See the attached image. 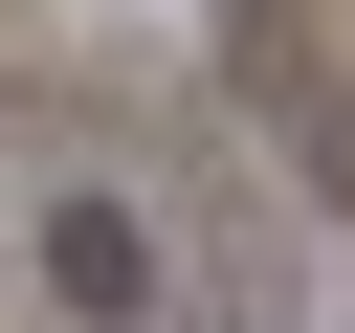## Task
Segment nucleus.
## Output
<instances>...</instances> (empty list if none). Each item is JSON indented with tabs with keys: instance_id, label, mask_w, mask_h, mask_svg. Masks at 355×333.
<instances>
[{
	"instance_id": "1",
	"label": "nucleus",
	"mask_w": 355,
	"mask_h": 333,
	"mask_svg": "<svg viewBox=\"0 0 355 333\" xmlns=\"http://www.w3.org/2000/svg\"><path fill=\"white\" fill-rule=\"evenodd\" d=\"M22 289L89 311V333H133V311H155V222H133L111 178H44V200H22Z\"/></svg>"
}]
</instances>
